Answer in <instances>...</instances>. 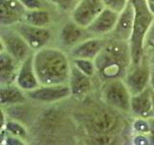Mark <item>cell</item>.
I'll return each mask as SVG.
<instances>
[{
  "label": "cell",
  "instance_id": "6da1fadb",
  "mask_svg": "<svg viewBox=\"0 0 154 145\" xmlns=\"http://www.w3.org/2000/svg\"><path fill=\"white\" fill-rule=\"evenodd\" d=\"M96 72L105 81L124 79L132 65L129 42L115 39L106 43L94 59Z\"/></svg>",
  "mask_w": 154,
  "mask_h": 145
},
{
  "label": "cell",
  "instance_id": "7a4b0ae2",
  "mask_svg": "<svg viewBox=\"0 0 154 145\" xmlns=\"http://www.w3.org/2000/svg\"><path fill=\"white\" fill-rule=\"evenodd\" d=\"M34 66L41 85L69 82L71 64L67 55L59 48L45 47L35 51Z\"/></svg>",
  "mask_w": 154,
  "mask_h": 145
},
{
  "label": "cell",
  "instance_id": "3957f363",
  "mask_svg": "<svg viewBox=\"0 0 154 145\" xmlns=\"http://www.w3.org/2000/svg\"><path fill=\"white\" fill-rule=\"evenodd\" d=\"M130 1L135 9L133 32L129 40L132 57L131 67H134L140 65L143 61L146 36L154 21V16L149 11L146 0H130Z\"/></svg>",
  "mask_w": 154,
  "mask_h": 145
},
{
  "label": "cell",
  "instance_id": "277c9868",
  "mask_svg": "<svg viewBox=\"0 0 154 145\" xmlns=\"http://www.w3.org/2000/svg\"><path fill=\"white\" fill-rule=\"evenodd\" d=\"M82 119L90 134H115L122 127L119 116L106 108H91Z\"/></svg>",
  "mask_w": 154,
  "mask_h": 145
},
{
  "label": "cell",
  "instance_id": "5b68a950",
  "mask_svg": "<svg viewBox=\"0 0 154 145\" xmlns=\"http://www.w3.org/2000/svg\"><path fill=\"white\" fill-rule=\"evenodd\" d=\"M104 103L115 110L128 113L131 111V93L122 79L106 81L101 90Z\"/></svg>",
  "mask_w": 154,
  "mask_h": 145
},
{
  "label": "cell",
  "instance_id": "8992f818",
  "mask_svg": "<svg viewBox=\"0 0 154 145\" xmlns=\"http://www.w3.org/2000/svg\"><path fill=\"white\" fill-rule=\"evenodd\" d=\"M1 50L7 51L14 59L22 62L33 54L32 48L19 34L16 28L2 27L1 29Z\"/></svg>",
  "mask_w": 154,
  "mask_h": 145
},
{
  "label": "cell",
  "instance_id": "52a82bcc",
  "mask_svg": "<svg viewBox=\"0 0 154 145\" xmlns=\"http://www.w3.org/2000/svg\"><path fill=\"white\" fill-rule=\"evenodd\" d=\"M27 98L43 104L58 103L71 96L69 84L40 85L36 89L26 92Z\"/></svg>",
  "mask_w": 154,
  "mask_h": 145
},
{
  "label": "cell",
  "instance_id": "ba28073f",
  "mask_svg": "<svg viewBox=\"0 0 154 145\" xmlns=\"http://www.w3.org/2000/svg\"><path fill=\"white\" fill-rule=\"evenodd\" d=\"M14 28L24 38L33 51L47 47L51 40V31L46 26H35L23 21V23H17Z\"/></svg>",
  "mask_w": 154,
  "mask_h": 145
},
{
  "label": "cell",
  "instance_id": "9c48e42d",
  "mask_svg": "<svg viewBox=\"0 0 154 145\" xmlns=\"http://www.w3.org/2000/svg\"><path fill=\"white\" fill-rule=\"evenodd\" d=\"M151 76L150 67L147 63L143 61L140 65L130 68L123 80L131 95H136L148 88Z\"/></svg>",
  "mask_w": 154,
  "mask_h": 145
},
{
  "label": "cell",
  "instance_id": "30bf717a",
  "mask_svg": "<svg viewBox=\"0 0 154 145\" xmlns=\"http://www.w3.org/2000/svg\"><path fill=\"white\" fill-rule=\"evenodd\" d=\"M104 8L103 0H81L70 13V17L77 24L87 28Z\"/></svg>",
  "mask_w": 154,
  "mask_h": 145
},
{
  "label": "cell",
  "instance_id": "8fae6325",
  "mask_svg": "<svg viewBox=\"0 0 154 145\" xmlns=\"http://www.w3.org/2000/svg\"><path fill=\"white\" fill-rule=\"evenodd\" d=\"M27 10L19 0L0 1V24L1 27H10L23 21Z\"/></svg>",
  "mask_w": 154,
  "mask_h": 145
},
{
  "label": "cell",
  "instance_id": "7c38bea8",
  "mask_svg": "<svg viewBox=\"0 0 154 145\" xmlns=\"http://www.w3.org/2000/svg\"><path fill=\"white\" fill-rule=\"evenodd\" d=\"M60 42L66 47H74L81 42L94 37L87 28L77 24L74 21H66L60 30Z\"/></svg>",
  "mask_w": 154,
  "mask_h": 145
},
{
  "label": "cell",
  "instance_id": "4fadbf2b",
  "mask_svg": "<svg viewBox=\"0 0 154 145\" xmlns=\"http://www.w3.org/2000/svg\"><path fill=\"white\" fill-rule=\"evenodd\" d=\"M119 13L114 11L108 7H105L94 21L87 27L93 36L100 37L114 31L117 24Z\"/></svg>",
  "mask_w": 154,
  "mask_h": 145
},
{
  "label": "cell",
  "instance_id": "5bb4252c",
  "mask_svg": "<svg viewBox=\"0 0 154 145\" xmlns=\"http://www.w3.org/2000/svg\"><path fill=\"white\" fill-rule=\"evenodd\" d=\"M14 83L25 92L36 89L41 85L34 66V54L20 63Z\"/></svg>",
  "mask_w": 154,
  "mask_h": 145
},
{
  "label": "cell",
  "instance_id": "9a60e30c",
  "mask_svg": "<svg viewBox=\"0 0 154 145\" xmlns=\"http://www.w3.org/2000/svg\"><path fill=\"white\" fill-rule=\"evenodd\" d=\"M135 21V9L133 4L129 0L126 6L119 13L117 24L112 32L115 39L129 42L132 36L133 26Z\"/></svg>",
  "mask_w": 154,
  "mask_h": 145
},
{
  "label": "cell",
  "instance_id": "2e32d148",
  "mask_svg": "<svg viewBox=\"0 0 154 145\" xmlns=\"http://www.w3.org/2000/svg\"><path fill=\"white\" fill-rule=\"evenodd\" d=\"M106 43L107 41L99 37H91L72 47L70 54L73 58H85V59L94 60L95 57L102 50Z\"/></svg>",
  "mask_w": 154,
  "mask_h": 145
},
{
  "label": "cell",
  "instance_id": "e0dca14e",
  "mask_svg": "<svg viewBox=\"0 0 154 145\" xmlns=\"http://www.w3.org/2000/svg\"><path fill=\"white\" fill-rule=\"evenodd\" d=\"M71 96L75 98H82L86 96L93 88V81H91V76L84 74L81 72L78 68L71 64L70 75L69 82Z\"/></svg>",
  "mask_w": 154,
  "mask_h": 145
},
{
  "label": "cell",
  "instance_id": "ac0fdd59",
  "mask_svg": "<svg viewBox=\"0 0 154 145\" xmlns=\"http://www.w3.org/2000/svg\"><path fill=\"white\" fill-rule=\"evenodd\" d=\"M131 112L137 117L152 118L153 102H152V88L148 87L146 90L131 97Z\"/></svg>",
  "mask_w": 154,
  "mask_h": 145
},
{
  "label": "cell",
  "instance_id": "d6986e66",
  "mask_svg": "<svg viewBox=\"0 0 154 145\" xmlns=\"http://www.w3.org/2000/svg\"><path fill=\"white\" fill-rule=\"evenodd\" d=\"M20 62L10 55L7 51H0V83L12 84L16 82Z\"/></svg>",
  "mask_w": 154,
  "mask_h": 145
},
{
  "label": "cell",
  "instance_id": "ffe728a7",
  "mask_svg": "<svg viewBox=\"0 0 154 145\" xmlns=\"http://www.w3.org/2000/svg\"><path fill=\"white\" fill-rule=\"evenodd\" d=\"M27 96L16 83L4 84L0 88V103L3 106L21 105L26 101Z\"/></svg>",
  "mask_w": 154,
  "mask_h": 145
},
{
  "label": "cell",
  "instance_id": "44dd1931",
  "mask_svg": "<svg viewBox=\"0 0 154 145\" xmlns=\"http://www.w3.org/2000/svg\"><path fill=\"white\" fill-rule=\"evenodd\" d=\"M50 14L46 10L40 8L27 10L23 21L35 26H47L50 23Z\"/></svg>",
  "mask_w": 154,
  "mask_h": 145
},
{
  "label": "cell",
  "instance_id": "7402d4cb",
  "mask_svg": "<svg viewBox=\"0 0 154 145\" xmlns=\"http://www.w3.org/2000/svg\"><path fill=\"white\" fill-rule=\"evenodd\" d=\"M2 130L9 134L14 135L19 138L25 139L27 137V130L25 127L21 124L14 120H6L5 121L4 117V112H2Z\"/></svg>",
  "mask_w": 154,
  "mask_h": 145
},
{
  "label": "cell",
  "instance_id": "603a6c76",
  "mask_svg": "<svg viewBox=\"0 0 154 145\" xmlns=\"http://www.w3.org/2000/svg\"><path fill=\"white\" fill-rule=\"evenodd\" d=\"M72 65L83 72L84 74L90 76H94L96 72V67L94 60L85 59V58H73L72 59Z\"/></svg>",
  "mask_w": 154,
  "mask_h": 145
},
{
  "label": "cell",
  "instance_id": "cb8c5ba5",
  "mask_svg": "<svg viewBox=\"0 0 154 145\" xmlns=\"http://www.w3.org/2000/svg\"><path fill=\"white\" fill-rule=\"evenodd\" d=\"M133 130L136 134H147L152 130V127L150 124V121L146 120V118L138 117L133 122Z\"/></svg>",
  "mask_w": 154,
  "mask_h": 145
},
{
  "label": "cell",
  "instance_id": "d4e9b609",
  "mask_svg": "<svg viewBox=\"0 0 154 145\" xmlns=\"http://www.w3.org/2000/svg\"><path fill=\"white\" fill-rule=\"evenodd\" d=\"M52 4L64 13H71L81 0H50Z\"/></svg>",
  "mask_w": 154,
  "mask_h": 145
},
{
  "label": "cell",
  "instance_id": "484cf974",
  "mask_svg": "<svg viewBox=\"0 0 154 145\" xmlns=\"http://www.w3.org/2000/svg\"><path fill=\"white\" fill-rule=\"evenodd\" d=\"M115 141L113 134H91L86 143L90 144H112Z\"/></svg>",
  "mask_w": 154,
  "mask_h": 145
},
{
  "label": "cell",
  "instance_id": "4316f807",
  "mask_svg": "<svg viewBox=\"0 0 154 145\" xmlns=\"http://www.w3.org/2000/svg\"><path fill=\"white\" fill-rule=\"evenodd\" d=\"M105 7H108L114 11L120 13L126 6L129 0H103Z\"/></svg>",
  "mask_w": 154,
  "mask_h": 145
},
{
  "label": "cell",
  "instance_id": "83f0119b",
  "mask_svg": "<svg viewBox=\"0 0 154 145\" xmlns=\"http://www.w3.org/2000/svg\"><path fill=\"white\" fill-rule=\"evenodd\" d=\"M26 10H34L42 8L41 0H19Z\"/></svg>",
  "mask_w": 154,
  "mask_h": 145
},
{
  "label": "cell",
  "instance_id": "f1b7e54d",
  "mask_svg": "<svg viewBox=\"0 0 154 145\" xmlns=\"http://www.w3.org/2000/svg\"><path fill=\"white\" fill-rule=\"evenodd\" d=\"M146 47L154 48V21L151 24L149 31L147 33L146 40Z\"/></svg>",
  "mask_w": 154,
  "mask_h": 145
},
{
  "label": "cell",
  "instance_id": "f546056e",
  "mask_svg": "<svg viewBox=\"0 0 154 145\" xmlns=\"http://www.w3.org/2000/svg\"><path fill=\"white\" fill-rule=\"evenodd\" d=\"M134 144H149V139L146 137V134H137L136 137L133 139Z\"/></svg>",
  "mask_w": 154,
  "mask_h": 145
},
{
  "label": "cell",
  "instance_id": "4dcf8cb0",
  "mask_svg": "<svg viewBox=\"0 0 154 145\" xmlns=\"http://www.w3.org/2000/svg\"><path fill=\"white\" fill-rule=\"evenodd\" d=\"M150 87L154 90V74L151 76V80H150Z\"/></svg>",
  "mask_w": 154,
  "mask_h": 145
},
{
  "label": "cell",
  "instance_id": "1f68e13d",
  "mask_svg": "<svg viewBox=\"0 0 154 145\" xmlns=\"http://www.w3.org/2000/svg\"><path fill=\"white\" fill-rule=\"evenodd\" d=\"M152 102H153V114H154V90L152 89Z\"/></svg>",
  "mask_w": 154,
  "mask_h": 145
},
{
  "label": "cell",
  "instance_id": "d6a6232c",
  "mask_svg": "<svg viewBox=\"0 0 154 145\" xmlns=\"http://www.w3.org/2000/svg\"><path fill=\"white\" fill-rule=\"evenodd\" d=\"M146 1H150V2H154V0H146Z\"/></svg>",
  "mask_w": 154,
  "mask_h": 145
}]
</instances>
